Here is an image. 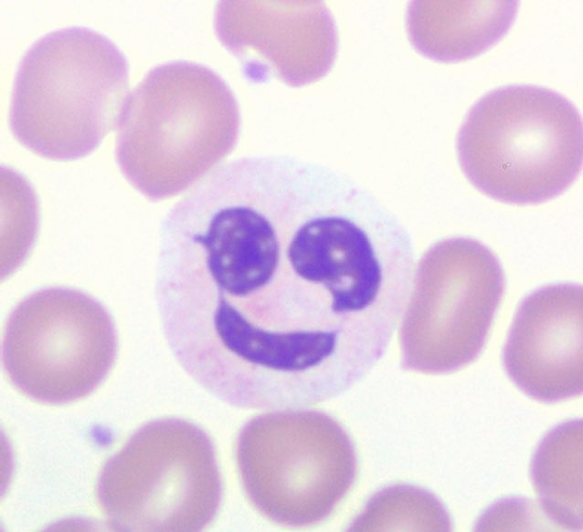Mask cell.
<instances>
[{"mask_svg":"<svg viewBox=\"0 0 583 532\" xmlns=\"http://www.w3.org/2000/svg\"><path fill=\"white\" fill-rule=\"evenodd\" d=\"M414 267L408 230L352 179L244 156L165 215L155 300L174 357L206 391L241 409L298 408L378 362Z\"/></svg>","mask_w":583,"mask_h":532,"instance_id":"6da1fadb","label":"cell"},{"mask_svg":"<svg viewBox=\"0 0 583 532\" xmlns=\"http://www.w3.org/2000/svg\"><path fill=\"white\" fill-rule=\"evenodd\" d=\"M237 99L210 68L175 60L151 68L122 110L115 155L125 179L150 201L187 190L235 148Z\"/></svg>","mask_w":583,"mask_h":532,"instance_id":"7a4b0ae2","label":"cell"},{"mask_svg":"<svg viewBox=\"0 0 583 532\" xmlns=\"http://www.w3.org/2000/svg\"><path fill=\"white\" fill-rule=\"evenodd\" d=\"M128 82V61L109 37L84 26L51 31L35 41L18 64L11 131L44 158L84 157L118 123Z\"/></svg>","mask_w":583,"mask_h":532,"instance_id":"3957f363","label":"cell"},{"mask_svg":"<svg viewBox=\"0 0 583 532\" xmlns=\"http://www.w3.org/2000/svg\"><path fill=\"white\" fill-rule=\"evenodd\" d=\"M581 115L546 88L494 89L468 112L457 153L468 181L502 203L528 205L567 191L582 168Z\"/></svg>","mask_w":583,"mask_h":532,"instance_id":"277c9868","label":"cell"},{"mask_svg":"<svg viewBox=\"0 0 583 532\" xmlns=\"http://www.w3.org/2000/svg\"><path fill=\"white\" fill-rule=\"evenodd\" d=\"M96 492L114 531H201L222 500L214 444L188 421L149 422L105 463Z\"/></svg>","mask_w":583,"mask_h":532,"instance_id":"5b68a950","label":"cell"},{"mask_svg":"<svg viewBox=\"0 0 583 532\" xmlns=\"http://www.w3.org/2000/svg\"><path fill=\"white\" fill-rule=\"evenodd\" d=\"M236 460L253 506L270 521L290 527L325 520L357 474L347 433L333 417L314 410L253 417L238 433Z\"/></svg>","mask_w":583,"mask_h":532,"instance_id":"8992f818","label":"cell"},{"mask_svg":"<svg viewBox=\"0 0 583 532\" xmlns=\"http://www.w3.org/2000/svg\"><path fill=\"white\" fill-rule=\"evenodd\" d=\"M399 329L402 367L456 371L482 352L505 279L496 256L469 237L433 245L419 262Z\"/></svg>","mask_w":583,"mask_h":532,"instance_id":"52a82bcc","label":"cell"},{"mask_svg":"<svg viewBox=\"0 0 583 532\" xmlns=\"http://www.w3.org/2000/svg\"><path fill=\"white\" fill-rule=\"evenodd\" d=\"M114 322L98 300L68 287L41 288L8 316L2 361L27 397L64 404L92 392L114 364Z\"/></svg>","mask_w":583,"mask_h":532,"instance_id":"ba28073f","label":"cell"},{"mask_svg":"<svg viewBox=\"0 0 583 532\" xmlns=\"http://www.w3.org/2000/svg\"><path fill=\"white\" fill-rule=\"evenodd\" d=\"M214 28L253 83L275 77L302 87L326 76L336 58L335 22L321 1H220Z\"/></svg>","mask_w":583,"mask_h":532,"instance_id":"9c48e42d","label":"cell"},{"mask_svg":"<svg viewBox=\"0 0 583 532\" xmlns=\"http://www.w3.org/2000/svg\"><path fill=\"white\" fill-rule=\"evenodd\" d=\"M583 289L560 283L520 303L504 347L503 363L527 396L556 402L583 391Z\"/></svg>","mask_w":583,"mask_h":532,"instance_id":"30bf717a","label":"cell"},{"mask_svg":"<svg viewBox=\"0 0 583 532\" xmlns=\"http://www.w3.org/2000/svg\"><path fill=\"white\" fill-rule=\"evenodd\" d=\"M517 1H412L407 29L413 47L441 62L476 57L510 29Z\"/></svg>","mask_w":583,"mask_h":532,"instance_id":"8fae6325","label":"cell"},{"mask_svg":"<svg viewBox=\"0 0 583 532\" xmlns=\"http://www.w3.org/2000/svg\"><path fill=\"white\" fill-rule=\"evenodd\" d=\"M582 421H567L539 443L531 477L546 518L559 528L582 529Z\"/></svg>","mask_w":583,"mask_h":532,"instance_id":"7c38bea8","label":"cell"},{"mask_svg":"<svg viewBox=\"0 0 583 532\" xmlns=\"http://www.w3.org/2000/svg\"><path fill=\"white\" fill-rule=\"evenodd\" d=\"M451 520L431 493L412 485H395L372 496L349 530L450 531Z\"/></svg>","mask_w":583,"mask_h":532,"instance_id":"4fadbf2b","label":"cell"}]
</instances>
